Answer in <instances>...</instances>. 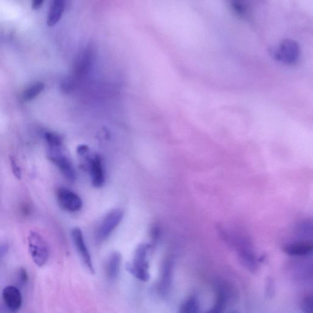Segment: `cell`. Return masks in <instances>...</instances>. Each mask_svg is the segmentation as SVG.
<instances>
[{"label":"cell","instance_id":"cell-1","mask_svg":"<svg viewBox=\"0 0 313 313\" xmlns=\"http://www.w3.org/2000/svg\"><path fill=\"white\" fill-rule=\"evenodd\" d=\"M151 248V245L146 243L139 245L135 250L133 261L126 265V268L130 274L143 282L150 279L148 256Z\"/></svg>","mask_w":313,"mask_h":313},{"label":"cell","instance_id":"cell-2","mask_svg":"<svg viewBox=\"0 0 313 313\" xmlns=\"http://www.w3.org/2000/svg\"><path fill=\"white\" fill-rule=\"evenodd\" d=\"M95 48L94 44L89 43L78 53L74 64V78L65 81L64 86L71 89L75 86L76 80L83 78L88 73L94 62Z\"/></svg>","mask_w":313,"mask_h":313},{"label":"cell","instance_id":"cell-3","mask_svg":"<svg viewBox=\"0 0 313 313\" xmlns=\"http://www.w3.org/2000/svg\"><path fill=\"white\" fill-rule=\"evenodd\" d=\"M273 59L286 65H293L300 55V47L296 41L284 39L270 51Z\"/></svg>","mask_w":313,"mask_h":313},{"label":"cell","instance_id":"cell-4","mask_svg":"<svg viewBox=\"0 0 313 313\" xmlns=\"http://www.w3.org/2000/svg\"><path fill=\"white\" fill-rule=\"evenodd\" d=\"M28 240L30 254L34 263L38 267L45 265L49 257L48 247L45 239L39 233L31 231Z\"/></svg>","mask_w":313,"mask_h":313},{"label":"cell","instance_id":"cell-5","mask_svg":"<svg viewBox=\"0 0 313 313\" xmlns=\"http://www.w3.org/2000/svg\"><path fill=\"white\" fill-rule=\"evenodd\" d=\"M123 218L124 212L121 209H114L110 211L98 226L96 232L97 240L102 242L108 239L120 225Z\"/></svg>","mask_w":313,"mask_h":313},{"label":"cell","instance_id":"cell-6","mask_svg":"<svg viewBox=\"0 0 313 313\" xmlns=\"http://www.w3.org/2000/svg\"><path fill=\"white\" fill-rule=\"evenodd\" d=\"M61 148H49L48 157L57 166L67 181L74 182L76 180V172L71 160L62 153Z\"/></svg>","mask_w":313,"mask_h":313},{"label":"cell","instance_id":"cell-7","mask_svg":"<svg viewBox=\"0 0 313 313\" xmlns=\"http://www.w3.org/2000/svg\"><path fill=\"white\" fill-rule=\"evenodd\" d=\"M58 204L63 209L69 212L80 211L83 207L81 198L68 188H60L57 191Z\"/></svg>","mask_w":313,"mask_h":313},{"label":"cell","instance_id":"cell-8","mask_svg":"<svg viewBox=\"0 0 313 313\" xmlns=\"http://www.w3.org/2000/svg\"><path fill=\"white\" fill-rule=\"evenodd\" d=\"M71 237L77 251L80 255L84 265L91 273H94L92 258L86 245L82 231L79 228H74L71 231Z\"/></svg>","mask_w":313,"mask_h":313},{"label":"cell","instance_id":"cell-9","mask_svg":"<svg viewBox=\"0 0 313 313\" xmlns=\"http://www.w3.org/2000/svg\"><path fill=\"white\" fill-rule=\"evenodd\" d=\"M173 269V261L171 259H167L163 263L158 285V292L163 297H167L171 291Z\"/></svg>","mask_w":313,"mask_h":313},{"label":"cell","instance_id":"cell-10","mask_svg":"<svg viewBox=\"0 0 313 313\" xmlns=\"http://www.w3.org/2000/svg\"><path fill=\"white\" fill-rule=\"evenodd\" d=\"M88 168L93 186L96 188H102L106 182V175L101 158L99 156L94 155L89 158Z\"/></svg>","mask_w":313,"mask_h":313},{"label":"cell","instance_id":"cell-11","mask_svg":"<svg viewBox=\"0 0 313 313\" xmlns=\"http://www.w3.org/2000/svg\"><path fill=\"white\" fill-rule=\"evenodd\" d=\"M3 299L6 307L12 312H17L22 304V297L18 289L8 286L3 289Z\"/></svg>","mask_w":313,"mask_h":313},{"label":"cell","instance_id":"cell-12","mask_svg":"<svg viewBox=\"0 0 313 313\" xmlns=\"http://www.w3.org/2000/svg\"><path fill=\"white\" fill-rule=\"evenodd\" d=\"M67 0H51L47 16L49 27H53L59 22L66 8Z\"/></svg>","mask_w":313,"mask_h":313},{"label":"cell","instance_id":"cell-13","mask_svg":"<svg viewBox=\"0 0 313 313\" xmlns=\"http://www.w3.org/2000/svg\"><path fill=\"white\" fill-rule=\"evenodd\" d=\"M122 256L118 251H114L109 256L106 263L107 277L111 281L118 279L120 274Z\"/></svg>","mask_w":313,"mask_h":313},{"label":"cell","instance_id":"cell-14","mask_svg":"<svg viewBox=\"0 0 313 313\" xmlns=\"http://www.w3.org/2000/svg\"><path fill=\"white\" fill-rule=\"evenodd\" d=\"M312 242H302L285 245L282 250L285 253L290 256L304 257L312 253Z\"/></svg>","mask_w":313,"mask_h":313},{"label":"cell","instance_id":"cell-15","mask_svg":"<svg viewBox=\"0 0 313 313\" xmlns=\"http://www.w3.org/2000/svg\"><path fill=\"white\" fill-rule=\"evenodd\" d=\"M228 301L227 292L225 290L223 287H219L217 289V296L216 302L213 307L209 311L211 313H219L223 312L226 307Z\"/></svg>","mask_w":313,"mask_h":313},{"label":"cell","instance_id":"cell-16","mask_svg":"<svg viewBox=\"0 0 313 313\" xmlns=\"http://www.w3.org/2000/svg\"><path fill=\"white\" fill-rule=\"evenodd\" d=\"M200 302L196 296H191L182 303L179 312L182 313H195L199 312Z\"/></svg>","mask_w":313,"mask_h":313},{"label":"cell","instance_id":"cell-17","mask_svg":"<svg viewBox=\"0 0 313 313\" xmlns=\"http://www.w3.org/2000/svg\"><path fill=\"white\" fill-rule=\"evenodd\" d=\"M44 89V85L42 82H37L33 84L27 89L23 93V99L25 101H29L34 99L37 95L43 92Z\"/></svg>","mask_w":313,"mask_h":313},{"label":"cell","instance_id":"cell-18","mask_svg":"<svg viewBox=\"0 0 313 313\" xmlns=\"http://www.w3.org/2000/svg\"><path fill=\"white\" fill-rule=\"evenodd\" d=\"M233 11L237 15L244 17L248 13L249 4L247 0H229Z\"/></svg>","mask_w":313,"mask_h":313},{"label":"cell","instance_id":"cell-19","mask_svg":"<svg viewBox=\"0 0 313 313\" xmlns=\"http://www.w3.org/2000/svg\"><path fill=\"white\" fill-rule=\"evenodd\" d=\"M45 138L49 148H60L62 146V138L54 133L46 132Z\"/></svg>","mask_w":313,"mask_h":313},{"label":"cell","instance_id":"cell-20","mask_svg":"<svg viewBox=\"0 0 313 313\" xmlns=\"http://www.w3.org/2000/svg\"><path fill=\"white\" fill-rule=\"evenodd\" d=\"M299 230L300 231V235L303 237L310 236L312 237L313 235V223L312 221H305L301 224Z\"/></svg>","mask_w":313,"mask_h":313},{"label":"cell","instance_id":"cell-21","mask_svg":"<svg viewBox=\"0 0 313 313\" xmlns=\"http://www.w3.org/2000/svg\"><path fill=\"white\" fill-rule=\"evenodd\" d=\"M301 308L303 312L310 313L313 311V296L307 295L303 298L302 303H301Z\"/></svg>","mask_w":313,"mask_h":313},{"label":"cell","instance_id":"cell-22","mask_svg":"<svg viewBox=\"0 0 313 313\" xmlns=\"http://www.w3.org/2000/svg\"><path fill=\"white\" fill-rule=\"evenodd\" d=\"M11 167L12 170H13V173L15 175V176L17 177V179H20L21 178V170L17 163H16V161L13 157H11Z\"/></svg>","mask_w":313,"mask_h":313},{"label":"cell","instance_id":"cell-23","mask_svg":"<svg viewBox=\"0 0 313 313\" xmlns=\"http://www.w3.org/2000/svg\"><path fill=\"white\" fill-rule=\"evenodd\" d=\"M274 293V286H273V282L270 277L268 278L267 280V286H266V294L268 297L272 298Z\"/></svg>","mask_w":313,"mask_h":313},{"label":"cell","instance_id":"cell-24","mask_svg":"<svg viewBox=\"0 0 313 313\" xmlns=\"http://www.w3.org/2000/svg\"><path fill=\"white\" fill-rule=\"evenodd\" d=\"M19 275L18 279H19L20 282H22V283H25V282H27L29 277H28L27 271H26L24 268H21L19 271V275Z\"/></svg>","mask_w":313,"mask_h":313},{"label":"cell","instance_id":"cell-25","mask_svg":"<svg viewBox=\"0 0 313 313\" xmlns=\"http://www.w3.org/2000/svg\"><path fill=\"white\" fill-rule=\"evenodd\" d=\"M44 0H32V8L33 10L40 9L44 3Z\"/></svg>","mask_w":313,"mask_h":313},{"label":"cell","instance_id":"cell-26","mask_svg":"<svg viewBox=\"0 0 313 313\" xmlns=\"http://www.w3.org/2000/svg\"><path fill=\"white\" fill-rule=\"evenodd\" d=\"M88 151V149L87 147L85 146H80L79 147V148H78V153L79 154H80V155H84V154L87 153Z\"/></svg>","mask_w":313,"mask_h":313}]
</instances>
